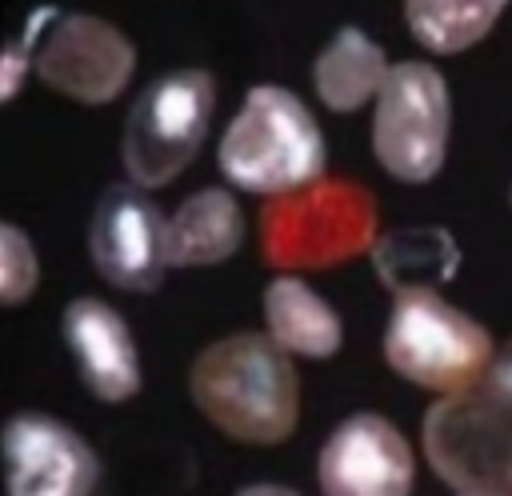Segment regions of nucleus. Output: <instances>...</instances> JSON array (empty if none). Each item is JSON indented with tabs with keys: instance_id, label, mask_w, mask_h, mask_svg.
<instances>
[{
	"instance_id": "8",
	"label": "nucleus",
	"mask_w": 512,
	"mask_h": 496,
	"mask_svg": "<svg viewBox=\"0 0 512 496\" xmlns=\"http://www.w3.org/2000/svg\"><path fill=\"white\" fill-rule=\"evenodd\" d=\"M448 84L424 60L392 64L372 116V152L380 168L404 184H424L440 172L448 152Z\"/></svg>"
},
{
	"instance_id": "14",
	"label": "nucleus",
	"mask_w": 512,
	"mask_h": 496,
	"mask_svg": "<svg viewBox=\"0 0 512 496\" xmlns=\"http://www.w3.org/2000/svg\"><path fill=\"white\" fill-rule=\"evenodd\" d=\"M264 320H268V336L296 356H336L344 344V324L332 312L328 300H320L304 280L296 276H280L264 288Z\"/></svg>"
},
{
	"instance_id": "9",
	"label": "nucleus",
	"mask_w": 512,
	"mask_h": 496,
	"mask_svg": "<svg viewBox=\"0 0 512 496\" xmlns=\"http://www.w3.org/2000/svg\"><path fill=\"white\" fill-rule=\"evenodd\" d=\"M0 476L4 496H92L100 460L68 424L16 412L0 428Z\"/></svg>"
},
{
	"instance_id": "16",
	"label": "nucleus",
	"mask_w": 512,
	"mask_h": 496,
	"mask_svg": "<svg viewBox=\"0 0 512 496\" xmlns=\"http://www.w3.org/2000/svg\"><path fill=\"white\" fill-rule=\"evenodd\" d=\"M368 252H372L380 280L392 292L436 288L452 280L460 268V248L444 228H396L380 236Z\"/></svg>"
},
{
	"instance_id": "10",
	"label": "nucleus",
	"mask_w": 512,
	"mask_h": 496,
	"mask_svg": "<svg viewBox=\"0 0 512 496\" xmlns=\"http://www.w3.org/2000/svg\"><path fill=\"white\" fill-rule=\"evenodd\" d=\"M96 272L124 292H152L164 276V220L136 184H116L100 196L88 224Z\"/></svg>"
},
{
	"instance_id": "11",
	"label": "nucleus",
	"mask_w": 512,
	"mask_h": 496,
	"mask_svg": "<svg viewBox=\"0 0 512 496\" xmlns=\"http://www.w3.org/2000/svg\"><path fill=\"white\" fill-rule=\"evenodd\" d=\"M416 460L396 424L376 412L348 416L316 460L324 496H408Z\"/></svg>"
},
{
	"instance_id": "7",
	"label": "nucleus",
	"mask_w": 512,
	"mask_h": 496,
	"mask_svg": "<svg viewBox=\"0 0 512 496\" xmlns=\"http://www.w3.org/2000/svg\"><path fill=\"white\" fill-rule=\"evenodd\" d=\"M20 52H28V68L52 92H64L80 104L116 100L136 68L132 40L116 24L84 12H36Z\"/></svg>"
},
{
	"instance_id": "17",
	"label": "nucleus",
	"mask_w": 512,
	"mask_h": 496,
	"mask_svg": "<svg viewBox=\"0 0 512 496\" xmlns=\"http://www.w3.org/2000/svg\"><path fill=\"white\" fill-rule=\"evenodd\" d=\"M508 0H404L408 32L428 52H464L492 32Z\"/></svg>"
},
{
	"instance_id": "5",
	"label": "nucleus",
	"mask_w": 512,
	"mask_h": 496,
	"mask_svg": "<svg viewBox=\"0 0 512 496\" xmlns=\"http://www.w3.org/2000/svg\"><path fill=\"white\" fill-rule=\"evenodd\" d=\"M424 456L460 496H512V400L484 380L424 416Z\"/></svg>"
},
{
	"instance_id": "12",
	"label": "nucleus",
	"mask_w": 512,
	"mask_h": 496,
	"mask_svg": "<svg viewBox=\"0 0 512 496\" xmlns=\"http://www.w3.org/2000/svg\"><path fill=\"white\" fill-rule=\"evenodd\" d=\"M60 328H64V344L80 368V380L92 396L120 404L140 388L136 344L116 308H108L104 300L80 296L64 308Z\"/></svg>"
},
{
	"instance_id": "19",
	"label": "nucleus",
	"mask_w": 512,
	"mask_h": 496,
	"mask_svg": "<svg viewBox=\"0 0 512 496\" xmlns=\"http://www.w3.org/2000/svg\"><path fill=\"white\" fill-rule=\"evenodd\" d=\"M484 384L488 388H496L500 396H508L512 400V340L492 356V368H488V376H484Z\"/></svg>"
},
{
	"instance_id": "15",
	"label": "nucleus",
	"mask_w": 512,
	"mask_h": 496,
	"mask_svg": "<svg viewBox=\"0 0 512 496\" xmlns=\"http://www.w3.org/2000/svg\"><path fill=\"white\" fill-rule=\"evenodd\" d=\"M388 76V60L384 48L376 40H368L360 28H340L316 56L312 64V80L320 100L332 112H356L360 104H368L380 84Z\"/></svg>"
},
{
	"instance_id": "20",
	"label": "nucleus",
	"mask_w": 512,
	"mask_h": 496,
	"mask_svg": "<svg viewBox=\"0 0 512 496\" xmlns=\"http://www.w3.org/2000/svg\"><path fill=\"white\" fill-rule=\"evenodd\" d=\"M236 496H300V492L296 488H284V484H248Z\"/></svg>"
},
{
	"instance_id": "1",
	"label": "nucleus",
	"mask_w": 512,
	"mask_h": 496,
	"mask_svg": "<svg viewBox=\"0 0 512 496\" xmlns=\"http://www.w3.org/2000/svg\"><path fill=\"white\" fill-rule=\"evenodd\" d=\"M196 408L240 444H280L296 432L300 380L288 352L260 332L208 344L188 376Z\"/></svg>"
},
{
	"instance_id": "18",
	"label": "nucleus",
	"mask_w": 512,
	"mask_h": 496,
	"mask_svg": "<svg viewBox=\"0 0 512 496\" xmlns=\"http://www.w3.org/2000/svg\"><path fill=\"white\" fill-rule=\"evenodd\" d=\"M36 280H40V264L32 240L16 224L0 220V308L24 304L36 292Z\"/></svg>"
},
{
	"instance_id": "6",
	"label": "nucleus",
	"mask_w": 512,
	"mask_h": 496,
	"mask_svg": "<svg viewBox=\"0 0 512 496\" xmlns=\"http://www.w3.org/2000/svg\"><path fill=\"white\" fill-rule=\"evenodd\" d=\"M216 108V80L204 68H180L152 80L124 124V168L136 188L172 184L200 152Z\"/></svg>"
},
{
	"instance_id": "3",
	"label": "nucleus",
	"mask_w": 512,
	"mask_h": 496,
	"mask_svg": "<svg viewBox=\"0 0 512 496\" xmlns=\"http://www.w3.org/2000/svg\"><path fill=\"white\" fill-rule=\"evenodd\" d=\"M376 244V200L356 180H312L280 192L260 212V256L268 268L304 272L344 264Z\"/></svg>"
},
{
	"instance_id": "13",
	"label": "nucleus",
	"mask_w": 512,
	"mask_h": 496,
	"mask_svg": "<svg viewBox=\"0 0 512 496\" xmlns=\"http://www.w3.org/2000/svg\"><path fill=\"white\" fill-rule=\"evenodd\" d=\"M244 240V212L232 192L204 188L192 192L176 216L164 224V264L196 268L228 260Z\"/></svg>"
},
{
	"instance_id": "2",
	"label": "nucleus",
	"mask_w": 512,
	"mask_h": 496,
	"mask_svg": "<svg viewBox=\"0 0 512 496\" xmlns=\"http://www.w3.org/2000/svg\"><path fill=\"white\" fill-rule=\"evenodd\" d=\"M216 164L228 184L280 196L320 180L324 136L312 112L280 84H256L220 136Z\"/></svg>"
},
{
	"instance_id": "4",
	"label": "nucleus",
	"mask_w": 512,
	"mask_h": 496,
	"mask_svg": "<svg viewBox=\"0 0 512 496\" xmlns=\"http://www.w3.org/2000/svg\"><path fill=\"white\" fill-rule=\"evenodd\" d=\"M492 356L496 344L488 328L468 312L452 308L432 288L396 292L384 332V360L396 376L448 396L480 384L492 368Z\"/></svg>"
}]
</instances>
